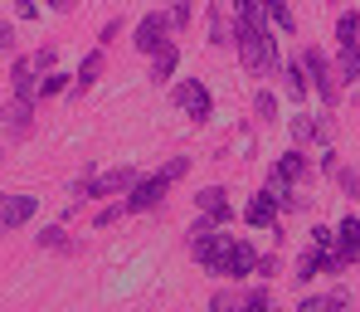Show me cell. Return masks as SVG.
<instances>
[{
    "mask_svg": "<svg viewBox=\"0 0 360 312\" xmlns=\"http://www.w3.org/2000/svg\"><path fill=\"white\" fill-rule=\"evenodd\" d=\"M234 44H239V59L253 78H263V73L278 68V44H273V30L263 25V15L234 20Z\"/></svg>",
    "mask_w": 360,
    "mask_h": 312,
    "instance_id": "6da1fadb",
    "label": "cell"
},
{
    "mask_svg": "<svg viewBox=\"0 0 360 312\" xmlns=\"http://www.w3.org/2000/svg\"><path fill=\"white\" fill-rule=\"evenodd\" d=\"M302 73H307V88L316 83V93H321V103L326 108H336L341 103V78H336V68H331V59L321 54V49H302Z\"/></svg>",
    "mask_w": 360,
    "mask_h": 312,
    "instance_id": "7a4b0ae2",
    "label": "cell"
},
{
    "mask_svg": "<svg viewBox=\"0 0 360 312\" xmlns=\"http://www.w3.org/2000/svg\"><path fill=\"white\" fill-rule=\"evenodd\" d=\"M166 190H171V181L156 171V176H141L136 186L127 190V200H122V210L127 215H151V210H161V200H166Z\"/></svg>",
    "mask_w": 360,
    "mask_h": 312,
    "instance_id": "3957f363",
    "label": "cell"
},
{
    "mask_svg": "<svg viewBox=\"0 0 360 312\" xmlns=\"http://www.w3.org/2000/svg\"><path fill=\"white\" fill-rule=\"evenodd\" d=\"M229 239H234V235H224V230H210V235H190V258H195L200 268L219 273V263H224V254H229Z\"/></svg>",
    "mask_w": 360,
    "mask_h": 312,
    "instance_id": "277c9868",
    "label": "cell"
},
{
    "mask_svg": "<svg viewBox=\"0 0 360 312\" xmlns=\"http://www.w3.org/2000/svg\"><path fill=\"white\" fill-rule=\"evenodd\" d=\"M136 181H141V176H136V171H131V166H122V171H108V176H98V181H78V195H83V200H108V195H127V190L136 186Z\"/></svg>",
    "mask_w": 360,
    "mask_h": 312,
    "instance_id": "5b68a950",
    "label": "cell"
},
{
    "mask_svg": "<svg viewBox=\"0 0 360 312\" xmlns=\"http://www.w3.org/2000/svg\"><path fill=\"white\" fill-rule=\"evenodd\" d=\"M176 108H180V113H190V123H210L214 98H210V88H205L200 78H190V83H180V88H176Z\"/></svg>",
    "mask_w": 360,
    "mask_h": 312,
    "instance_id": "8992f818",
    "label": "cell"
},
{
    "mask_svg": "<svg viewBox=\"0 0 360 312\" xmlns=\"http://www.w3.org/2000/svg\"><path fill=\"white\" fill-rule=\"evenodd\" d=\"M136 49L141 54H161V44H171V20L161 15V10H151V15H141V25H136Z\"/></svg>",
    "mask_w": 360,
    "mask_h": 312,
    "instance_id": "52a82bcc",
    "label": "cell"
},
{
    "mask_svg": "<svg viewBox=\"0 0 360 312\" xmlns=\"http://www.w3.org/2000/svg\"><path fill=\"white\" fill-rule=\"evenodd\" d=\"M307 151L302 146H292V151H283L278 161H273V171H268V190H278V186H297V181H307Z\"/></svg>",
    "mask_w": 360,
    "mask_h": 312,
    "instance_id": "ba28073f",
    "label": "cell"
},
{
    "mask_svg": "<svg viewBox=\"0 0 360 312\" xmlns=\"http://www.w3.org/2000/svg\"><path fill=\"white\" fill-rule=\"evenodd\" d=\"M34 210H39V200H34V195H0V239H5L10 230L30 225V220H34Z\"/></svg>",
    "mask_w": 360,
    "mask_h": 312,
    "instance_id": "9c48e42d",
    "label": "cell"
},
{
    "mask_svg": "<svg viewBox=\"0 0 360 312\" xmlns=\"http://www.w3.org/2000/svg\"><path fill=\"white\" fill-rule=\"evenodd\" d=\"M0 123H5V137L10 142H25L30 127H34V103H20V98L0 103Z\"/></svg>",
    "mask_w": 360,
    "mask_h": 312,
    "instance_id": "30bf717a",
    "label": "cell"
},
{
    "mask_svg": "<svg viewBox=\"0 0 360 312\" xmlns=\"http://www.w3.org/2000/svg\"><path fill=\"white\" fill-rule=\"evenodd\" d=\"M278 215H283V210H278V195H273V190H258V195L248 200V210H243V225H248V230H278Z\"/></svg>",
    "mask_w": 360,
    "mask_h": 312,
    "instance_id": "8fae6325",
    "label": "cell"
},
{
    "mask_svg": "<svg viewBox=\"0 0 360 312\" xmlns=\"http://www.w3.org/2000/svg\"><path fill=\"white\" fill-rule=\"evenodd\" d=\"M195 205H200V215H205L210 225H229V220H234V205H229V190L224 186H205L195 195Z\"/></svg>",
    "mask_w": 360,
    "mask_h": 312,
    "instance_id": "7c38bea8",
    "label": "cell"
},
{
    "mask_svg": "<svg viewBox=\"0 0 360 312\" xmlns=\"http://www.w3.org/2000/svg\"><path fill=\"white\" fill-rule=\"evenodd\" d=\"M331 258H336L341 268H351V263L360 258V220H356V215H346V220H341L336 244H331Z\"/></svg>",
    "mask_w": 360,
    "mask_h": 312,
    "instance_id": "4fadbf2b",
    "label": "cell"
},
{
    "mask_svg": "<svg viewBox=\"0 0 360 312\" xmlns=\"http://www.w3.org/2000/svg\"><path fill=\"white\" fill-rule=\"evenodd\" d=\"M253 263H258L253 244H248V239H229V254H224V263H219V278H248Z\"/></svg>",
    "mask_w": 360,
    "mask_h": 312,
    "instance_id": "5bb4252c",
    "label": "cell"
},
{
    "mask_svg": "<svg viewBox=\"0 0 360 312\" xmlns=\"http://www.w3.org/2000/svg\"><path fill=\"white\" fill-rule=\"evenodd\" d=\"M316 273H346V268H341V263H336L331 254H316V249H307V254L297 258V278H292V283H302V288H307V283H311Z\"/></svg>",
    "mask_w": 360,
    "mask_h": 312,
    "instance_id": "9a60e30c",
    "label": "cell"
},
{
    "mask_svg": "<svg viewBox=\"0 0 360 312\" xmlns=\"http://www.w3.org/2000/svg\"><path fill=\"white\" fill-rule=\"evenodd\" d=\"M34 83H39L34 63H30V59H15V68H10V98H20V103H34Z\"/></svg>",
    "mask_w": 360,
    "mask_h": 312,
    "instance_id": "2e32d148",
    "label": "cell"
},
{
    "mask_svg": "<svg viewBox=\"0 0 360 312\" xmlns=\"http://www.w3.org/2000/svg\"><path fill=\"white\" fill-rule=\"evenodd\" d=\"M258 15H263V25H278L283 35H297V15L288 0H258Z\"/></svg>",
    "mask_w": 360,
    "mask_h": 312,
    "instance_id": "e0dca14e",
    "label": "cell"
},
{
    "mask_svg": "<svg viewBox=\"0 0 360 312\" xmlns=\"http://www.w3.org/2000/svg\"><path fill=\"white\" fill-rule=\"evenodd\" d=\"M288 127H292L297 146H311V142H316V146H326V118H307V113H297Z\"/></svg>",
    "mask_w": 360,
    "mask_h": 312,
    "instance_id": "ac0fdd59",
    "label": "cell"
},
{
    "mask_svg": "<svg viewBox=\"0 0 360 312\" xmlns=\"http://www.w3.org/2000/svg\"><path fill=\"white\" fill-rule=\"evenodd\" d=\"M103 68H108V54H103V49H93L88 59L78 63V78H73V93L83 98V93H88V88H93V83L103 78Z\"/></svg>",
    "mask_w": 360,
    "mask_h": 312,
    "instance_id": "d6986e66",
    "label": "cell"
},
{
    "mask_svg": "<svg viewBox=\"0 0 360 312\" xmlns=\"http://www.w3.org/2000/svg\"><path fill=\"white\" fill-rule=\"evenodd\" d=\"M210 44H234V30H229V5L214 0L210 5Z\"/></svg>",
    "mask_w": 360,
    "mask_h": 312,
    "instance_id": "ffe728a7",
    "label": "cell"
},
{
    "mask_svg": "<svg viewBox=\"0 0 360 312\" xmlns=\"http://www.w3.org/2000/svg\"><path fill=\"white\" fill-rule=\"evenodd\" d=\"M180 68V49L161 44V54H151V83H171V73Z\"/></svg>",
    "mask_w": 360,
    "mask_h": 312,
    "instance_id": "44dd1931",
    "label": "cell"
},
{
    "mask_svg": "<svg viewBox=\"0 0 360 312\" xmlns=\"http://www.w3.org/2000/svg\"><path fill=\"white\" fill-rule=\"evenodd\" d=\"M278 73H283V88H288V98L292 103H307V73H302V63H278Z\"/></svg>",
    "mask_w": 360,
    "mask_h": 312,
    "instance_id": "7402d4cb",
    "label": "cell"
},
{
    "mask_svg": "<svg viewBox=\"0 0 360 312\" xmlns=\"http://www.w3.org/2000/svg\"><path fill=\"white\" fill-rule=\"evenodd\" d=\"M39 249L73 254V239H68V230H63V225H44V230H39Z\"/></svg>",
    "mask_w": 360,
    "mask_h": 312,
    "instance_id": "603a6c76",
    "label": "cell"
},
{
    "mask_svg": "<svg viewBox=\"0 0 360 312\" xmlns=\"http://www.w3.org/2000/svg\"><path fill=\"white\" fill-rule=\"evenodd\" d=\"M297 312H351V298H346V293H331V298H302Z\"/></svg>",
    "mask_w": 360,
    "mask_h": 312,
    "instance_id": "cb8c5ba5",
    "label": "cell"
},
{
    "mask_svg": "<svg viewBox=\"0 0 360 312\" xmlns=\"http://www.w3.org/2000/svg\"><path fill=\"white\" fill-rule=\"evenodd\" d=\"M341 83H360V44H341Z\"/></svg>",
    "mask_w": 360,
    "mask_h": 312,
    "instance_id": "d4e9b609",
    "label": "cell"
},
{
    "mask_svg": "<svg viewBox=\"0 0 360 312\" xmlns=\"http://www.w3.org/2000/svg\"><path fill=\"white\" fill-rule=\"evenodd\" d=\"M68 73H44L39 83H34V98H59V93H68Z\"/></svg>",
    "mask_w": 360,
    "mask_h": 312,
    "instance_id": "484cf974",
    "label": "cell"
},
{
    "mask_svg": "<svg viewBox=\"0 0 360 312\" xmlns=\"http://www.w3.org/2000/svg\"><path fill=\"white\" fill-rule=\"evenodd\" d=\"M239 312H273V293L268 288H248L239 298Z\"/></svg>",
    "mask_w": 360,
    "mask_h": 312,
    "instance_id": "4316f807",
    "label": "cell"
},
{
    "mask_svg": "<svg viewBox=\"0 0 360 312\" xmlns=\"http://www.w3.org/2000/svg\"><path fill=\"white\" fill-rule=\"evenodd\" d=\"M336 39H341V44H360V15L356 10H346V15L336 20Z\"/></svg>",
    "mask_w": 360,
    "mask_h": 312,
    "instance_id": "83f0119b",
    "label": "cell"
},
{
    "mask_svg": "<svg viewBox=\"0 0 360 312\" xmlns=\"http://www.w3.org/2000/svg\"><path fill=\"white\" fill-rule=\"evenodd\" d=\"M253 113H258V123H278V98L273 93H258L253 98Z\"/></svg>",
    "mask_w": 360,
    "mask_h": 312,
    "instance_id": "f1b7e54d",
    "label": "cell"
},
{
    "mask_svg": "<svg viewBox=\"0 0 360 312\" xmlns=\"http://www.w3.org/2000/svg\"><path fill=\"white\" fill-rule=\"evenodd\" d=\"M336 181H341L346 195H356V200H360V171H356V166H336Z\"/></svg>",
    "mask_w": 360,
    "mask_h": 312,
    "instance_id": "f546056e",
    "label": "cell"
},
{
    "mask_svg": "<svg viewBox=\"0 0 360 312\" xmlns=\"http://www.w3.org/2000/svg\"><path fill=\"white\" fill-rule=\"evenodd\" d=\"M122 215H127V210H122V200H112V205H103V210L93 215V225H98V230H108V225H117Z\"/></svg>",
    "mask_w": 360,
    "mask_h": 312,
    "instance_id": "4dcf8cb0",
    "label": "cell"
},
{
    "mask_svg": "<svg viewBox=\"0 0 360 312\" xmlns=\"http://www.w3.org/2000/svg\"><path fill=\"white\" fill-rule=\"evenodd\" d=\"M34 73H54V63H59V49H54V44H44V49H39V54H34Z\"/></svg>",
    "mask_w": 360,
    "mask_h": 312,
    "instance_id": "1f68e13d",
    "label": "cell"
},
{
    "mask_svg": "<svg viewBox=\"0 0 360 312\" xmlns=\"http://www.w3.org/2000/svg\"><path fill=\"white\" fill-rule=\"evenodd\" d=\"M210 312H239V293H229V288H219V293L210 298Z\"/></svg>",
    "mask_w": 360,
    "mask_h": 312,
    "instance_id": "d6a6232c",
    "label": "cell"
},
{
    "mask_svg": "<svg viewBox=\"0 0 360 312\" xmlns=\"http://www.w3.org/2000/svg\"><path fill=\"white\" fill-rule=\"evenodd\" d=\"M185 171H190V156H171V161L161 166V176H166L171 186H176V181H180V176H185Z\"/></svg>",
    "mask_w": 360,
    "mask_h": 312,
    "instance_id": "836d02e7",
    "label": "cell"
},
{
    "mask_svg": "<svg viewBox=\"0 0 360 312\" xmlns=\"http://www.w3.org/2000/svg\"><path fill=\"white\" fill-rule=\"evenodd\" d=\"M331 244H336V235H331L326 225H316V230H311V249H316V254H331Z\"/></svg>",
    "mask_w": 360,
    "mask_h": 312,
    "instance_id": "e575fe53",
    "label": "cell"
},
{
    "mask_svg": "<svg viewBox=\"0 0 360 312\" xmlns=\"http://www.w3.org/2000/svg\"><path fill=\"white\" fill-rule=\"evenodd\" d=\"M166 20H171V30H185V25H190V0H176Z\"/></svg>",
    "mask_w": 360,
    "mask_h": 312,
    "instance_id": "d590c367",
    "label": "cell"
},
{
    "mask_svg": "<svg viewBox=\"0 0 360 312\" xmlns=\"http://www.w3.org/2000/svg\"><path fill=\"white\" fill-rule=\"evenodd\" d=\"M229 10H234V20H253L258 15V0H224Z\"/></svg>",
    "mask_w": 360,
    "mask_h": 312,
    "instance_id": "8d00e7d4",
    "label": "cell"
},
{
    "mask_svg": "<svg viewBox=\"0 0 360 312\" xmlns=\"http://www.w3.org/2000/svg\"><path fill=\"white\" fill-rule=\"evenodd\" d=\"M253 273H258V278H278V254H263V258L253 263Z\"/></svg>",
    "mask_w": 360,
    "mask_h": 312,
    "instance_id": "74e56055",
    "label": "cell"
},
{
    "mask_svg": "<svg viewBox=\"0 0 360 312\" xmlns=\"http://www.w3.org/2000/svg\"><path fill=\"white\" fill-rule=\"evenodd\" d=\"M10 49H15V25L0 20V54H10Z\"/></svg>",
    "mask_w": 360,
    "mask_h": 312,
    "instance_id": "f35d334b",
    "label": "cell"
},
{
    "mask_svg": "<svg viewBox=\"0 0 360 312\" xmlns=\"http://www.w3.org/2000/svg\"><path fill=\"white\" fill-rule=\"evenodd\" d=\"M336 166H341V161H336V151H331V146H321V171H326V176H336Z\"/></svg>",
    "mask_w": 360,
    "mask_h": 312,
    "instance_id": "ab89813d",
    "label": "cell"
},
{
    "mask_svg": "<svg viewBox=\"0 0 360 312\" xmlns=\"http://www.w3.org/2000/svg\"><path fill=\"white\" fill-rule=\"evenodd\" d=\"M122 35V20H108V25H103V35H98V39H103V44H108V39H117Z\"/></svg>",
    "mask_w": 360,
    "mask_h": 312,
    "instance_id": "60d3db41",
    "label": "cell"
},
{
    "mask_svg": "<svg viewBox=\"0 0 360 312\" xmlns=\"http://www.w3.org/2000/svg\"><path fill=\"white\" fill-rule=\"evenodd\" d=\"M15 10H20L25 20H34V15H39V5H34V0H15Z\"/></svg>",
    "mask_w": 360,
    "mask_h": 312,
    "instance_id": "b9f144b4",
    "label": "cell"
},
{
    "mask_svg": "<svg viewBox=\"0 0 360 312\" xmlns=\"http://www.w3.org/2000/svg\"><path fill=\"white\" fill-rule=\"evenodd\" d=\"M49 10H73V0H49Z\"/></svg>",
    "mask_w": 360,
    "mask_h": 312,
    "instance_id": "7bdbcfd3",
    "label": "cell"
}]
</instances>
